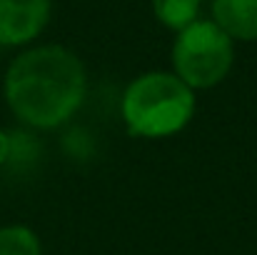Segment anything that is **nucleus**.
Instances as JSON below:
<instances>
[{"instance_id":"5","label":"nucleus","mask_w":257,"mask_h":255,"mask_svg":"<svg viewBox=\"0 0 257 255\" xmlns=\"http://www.w3.org/2000/svg\"><path fill=\"white\" fill-rule=\"evenodd\" d=\"M212 23L235 43L257 40V0H212Z\"/></svg>"},{"instance_id":"8","label":"nucleus","mask_w":257,"mask_h":255,"mask_svg":"<svg viewBox=\"0 0 257 255\" xmlns=\"http://www.w3.org/2000/svg\"><path fill=\"white\" fill-rule=\"evenodd\" d=\"M10 155H13V138L0 128V165H5Z\"/></svg>"},{"instance_id":"2","label":"nucleus","mask_w":257,"mask_h":255,"mask_svg":"<svg viewBox=\"0 0 257 255\" xmlns=\"http://www.w3.org/2000/svg\"><path fill=\"white\" fill-rule=\"evenodd\" d=\"M122 120L135 138H170L195 115V90L175 73H143L122 93Z\"/></svg>"},{"instance_id":"3","label":"nucleus","mask_w":257,"mask_h":255,"mask_svg":"<svg viewBox=\"0 0 257 255\" xmlns=\"http://www.w3.org/2000/svg\"><path fill=\"white\" fill-rule=\"evenodd\" d=\"M172 73L192 90L220 85L235 63V43L212 23L195 20L182 28L172 43Z\"/></svg>"},{"instance_id":"1","label":"nucleus","mask_w":257,"mask_h":255,"mask_svg":"<svg viewBox=\"0 0 257 255\" xmlns=\"http://www.w3.org/2000/svg\"><path fill=\"white\" fill-rule=\"evenodd\" d=\"M85 93V65L63 45L23 50L8 65L3 80V95L10 113L38 130L68 123L80 110Z\"/></svg>"},{"instance_id":"6","label":"nucleus","mask_w":257,"mask_h":255,"mask_svg":"<svg viewBox=\"0 0 257 255\" xmlns=\"http://www.w3.org/2000/svg\"><path fill=\"white\" fill-rule=\"evenodd\" d=\"M200 5L202 0H153V13L165 28L180 33L197 20Z\"/></svg>"},{"instance_id":"4","label":"nucleus","mask_w":257,"mask_h":255,"mask_svg":"<svg viewBox=\"0 0 257 255\" xmlns=\"http://www.w3.org/2000/svg\"><path fill=\"white\" fill-rule=\"evenodd\" d=\"M53 0H0V45L20 48L33 43L48 25Z\"/></svg>"},{"instance_id":"7","label":"nucleus","mask_w":257,"mask_h":255,"mask_svg":"<svg viewBox=\"0 0 257 255\" xmlns=\"http://www.w3.org/2000/svg\"><path fill=\"white\" fill-rule=\"evenodd\" d=\"M0 255H43L38 235L25 225L0 228Z\"/></svg>"}]
</instances>
